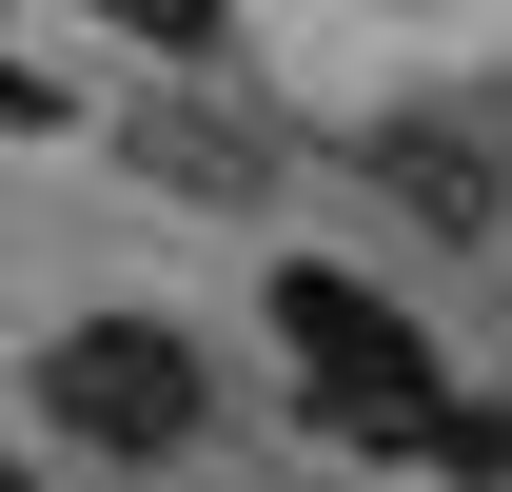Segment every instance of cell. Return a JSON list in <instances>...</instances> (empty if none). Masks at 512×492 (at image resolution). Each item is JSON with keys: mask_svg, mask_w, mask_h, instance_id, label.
Segmentation results:
<instances>
[{"mask_svg": "<svg viewBox=\"0 0 512 492\" xmlns=\"http://www.w3.org/2000/svg\"><path fill=\"white\" fill-rule=\"evenodd\" d=\"M375 178L414 197L434 237H493V158H473V138H375Z\"/></svg>", "mask_w": 512, "mask_h": 492, "instance_id": "3", "label": "cell"}, {"mask_svg": "<svg viewBox=\"0 0 512 492\" xmlns=\"http://www.w3.org/2000/svg\"><path fill=\"white\" fill-rule=\"evenodd\" d=\"M40 433H60V453L158 473V453H197V433H217V355H197L178 315H79V335H40Z\"/></svg>", "mask_w": 512, "mask_h": 492, "instance_id": "1", "label": "cell"}, {"mask_svg": "<svg viewBox=\"0 0 512 492\" xmlns=\"http://www.w3.org/2000/svg\"><path fill=\"white\" fill-rule=\"evenodd\" d=\"M79 20H119L138 60H178V79H197V60H217V40H237V20H217V0H79Z\"/></svg>", "mask_w": 512, "mask_h": 492, "instance_id": "4", "label": "cell"}, {"mask_svg": "<svg viewBox=\"0 0 512 492\" xmlns=\"http://www.w3.org/2000/svg\"><path fill=\"white\" fill-rule=\"evenodd\" d=\"M276 335L316 355V414L355 433V453H394V414L434 394V374H414V315H394L375 276H335V256H296V276H276Z\"/></svg>", "mask_w": 512, "mask_h": 492, "instance_id": "2", "label": "cell"}]
</instances>
